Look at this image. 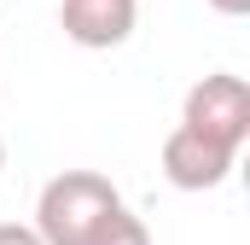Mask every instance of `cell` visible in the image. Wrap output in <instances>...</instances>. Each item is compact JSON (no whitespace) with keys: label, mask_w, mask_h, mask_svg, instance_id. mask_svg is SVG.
Returning a JSON list of instances; mask_svg holds the SVG:
<instances>
[{"label":"cell","mask_w":250,"mask_h":245,"mask_svg":"<svg viewBox=\"0 0 250 245\" xmlns=\"http://www.w3.org/2000/svg\"><path fill=\"white\" fill-rule=\"evenodd\" d=\"M123 204V193L99 170H64L35 198V234L41 245H87V234Z\"/></svg>","instance_id":"6da1fadb"},{"label":"cell","mask_w":250,"mask_h":245,"mask_svg":"<svg viewBox=\"0 0 250 245\" xmlns=\"http://www.w3.org/2000/svg\"><path fill=\"white\" fill-rule=\"evenodd\" d=\"M181 122L198 128L204 140L239 152V146L250 140V88H245V76H233V70L204 76V82L187 94V105H181Z\"/></svg>","instance_id":"7a4b0ae2"},{"label":"cell","mask_w":250,"mask_h":245,"mask_svg":"<svg viewBox=\"0 0 250 245\" xmlns=\"http://www.w3.org/2000/svg\"><path fill=\"white\" fill-rule=\"evenodd\" d=\"M233 164H239V152L233 146H215V140H204L198 128H169V140H163V181L181 187V193H209V187H221L233 175Z\"/></svg>","instance_id":"3957f363"},{"label":"cell","mask_w":250,"mask_h":245,"mask_svg":"<svg viewBox=\"0 0 250 245\" xmlns=\"http://www.w3.org/2000/svg\"><path fill=\"white\" fill-rule=\"evenodd\" d=\"M134 24H140V0H64L59 6V29L93 53L123 47L134 35Z\"/></svg>","instance_id":"277c9868"},{"label":"cell","mask_w":250,"mask_h":245,"mask_svg":"<svg viewBox=\"0 0 250 245\" xmlns=\"http://www.w3.org/2000/svg\"><path fill=\"white\" fill-rule=\"evenodd\" d=\"M87 245H151V228H146L128 204H117V210H111V216L87 234Z\"/></svg>","instance_id":"5b68a950"},{"label":"cell","mask_w":250,"mask_h":245,"mask_svg":"<svg viewBox=\"0 0 250 245\" xmlns=\"http://www.w3.org/2000/svg\"><path fill=\"white\" fill-rule=\"evenodd\" d=\"M0 245H41V234L23 222H0Z\"/></svg>","instance_id":"8992f818"},{"label":"cell","mask_w":250,"mask_h":245,"mask_svg":"<svg viewBox=\"0 0 250 245\" xmlns=\"http://www.w3.org/2000/svg\"><path fill=\"white\" fill-rule=\"evenodd\" d=\"M209 6H215L221 18H245V12H250V0H209Z\"/></svg>","instance_id":"52a82bcc"},{"label":"cell","mask_w":250,"mask_h":245,"mask_svg":"<svg viewBox=\"0 0 250 245\" xmlns=\"http://www.w3.org/2000/svg\"><path fill=\"white\" fill-rule=\"evenodd\" d=\"M0 170H6V140H0Z\"/></svg>","instance_id":"ba28073f"}]
</instances>
